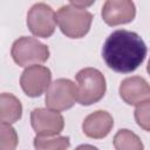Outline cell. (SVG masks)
Masks as SVG:
<instances>
[{
	"label": "cell",
	"instance_id": "obj_11",
	"mask_svg": "<svg viewBox=\"0 0 150 150\" xmlns=\"http://www.w3.org/2000/svg\"><path fill=\"white\" fill-rule=\"evenodd\" d=\"M114 127L112 116L105 110H96L89 114L82 123L83 134L93 139H102L109 135Z\"/></svg>",
	"mask_w": 150,
	"mask_h": 150
},
{
	"label": "cell",
	"instance_id": "obj_8",
	"mask_svg": "<svg viewBox=\"0 0 150 150\" xmlns=\"http://www.w3.org/2000/svg\"><path fill=\"white\" fill-rule=\"evenodd\" d=\"M30 124L38 136H56L64 128L63 116L50 108H35L30 112Z\"/></svg>",
	"mask_w": 150,
	"mask_h": 150
},
{
	"label": "cell",
	"instance_id": "obj_12",
	"mask_svg": "<svg viewBox=\"0 0 150 150\" xmlns=\"http://www.w3.org/2000/svg\"><path fill=\"white\" fill-rule=\"evenodd\" d=\"M22 116V104L20 100L11 93L0 94V122L13 124Z\"/></svg>",
	"mask_w": 150,
	"mask_h": 150
},
{
	"label": "cell",
	"instance_id": "obj_4",
	"mask_svg": "<svg viewBox=\"0 0 150 150\" xmlns=\"http://www.w3.org/2000/svg\"><path fill=\"white\" fill-rule=\"evenodd\" d=\"M11 55L18 66L28 67L46 62L49 59V48L35 38L21 36L13 42Z\"/></svg>",
	"mask_w": 150,
	"mask_h": 150
},
{
	"label": "cell",
	"instance_id": "obj_17",
	"mask_svg": "<svg viewBox=\"0 0 150 150\" xmlns=\"http://www.w3.org/2000/svg\"><path fill=\"white\" fill-rule=\"evenodd\" d=\"M69 2L75 6V7H79V8H87V7H90L95 0H69Z\"/></svg>",
	"mask_w": 150,
	"mask_h": 150
},
{
	"label": "cell",
	"instance_id": "obj_14",
	"mask_svg": "<svg viewBox=\"0 0 150 150\" xmlns=\"http://www.w3.org/2000/svg\"><path fill=\"white\" fill-rule=\"evenodd\" d=\"M68 136H38L34 138V148L38 150H63L69 148Z\"/></svg>",
	"mask_w": 150,
	"mask_h": 150
},
{
	"label": "cell",
	"instance_id": "obj_5",
	"mask_svg": "<svg viewBox=\"0 0 150 150\" xmlns=\"http://www.w3.org/2000/svg\"><path fill=\"white\" fill-rule=\"evenodd\" d=\"M77 101L76 84L69 79H57L46 89L45 102L50 109L63 111L70 109Z\"/></svg>",
	"mask_w": 150,
	"mask_h": 150
},
{
	"label": "cell",
	"instance_id": "obj_7",
	"mask_svg": "<svg viewBox=\"0 0 150 150\" xmlns=\"http://www.w3.org/2000/svg\"><path fill=\"white\" fill-rule=\"evenodd\" d=\"M52 81L49 68L40 64H32L25 68L20 76V86L28 97H39L48 88Z\"/></svg>",
	"mask_w": 150,
	"mask_h": 150
},
{
	"label": "cell",
	"instance_id": "obj_3",
	"mask_svg": "<svg viewBox=\"0 0 150 150\" xmlns=\"http://www.w3.org/2000/svg\"><path fill=\"white\" fill-rule=\"evenodd\" d=\"M77 102L81 105H91L103 98L107 90L104 75L96 68H83L76 74Z\"/></svg>",
	"mask_w": 150,
	"mask_h": 150
},
{
	"label": "cell",
	"instance_id": "obj_1",
	"mask_svg": "<svg viewBox=\"0 0 150 150\" xmlns=\"http://www.w3.org/2000/svg\"><path fill=\"white\" fill-rule=\"evenodd\" d=\"M146 45L135 32L117 29L104 41L102 57L105 64L116 73L135 71L145 60Z\"/></svg>",
	"mask_w": 150,
	"mask_h": 150
},
{
	"label": "cell",
	"instance_id": "obj_6",
	"mask_svg": "<svg viewBox=\"0 0 150 150\" xmlns=\"http://www.w3.org/2000/svg\"><path fill=\"white\" fill-rule=\"evenodd\" d=\"M27 27L36 38H50L56 28L55 12L45 2L34 4L27 13Z\"/></svg>",
	"mask_w": 150,
	"mask_h": 150
},
{
	"label": "cell",
	"instance_id": "obj_2",
	"mask_svg": "<svg viewBox=\"0 0 150 150\" xmlns=\"http://www.w3.org/2000/svg\"><path fill=\"white\" fill-rule=\"evenodd\" d=\"M55 15L60 30L70 39H81L87 35L93 22V14L90 12L70 5L60 7Z\"/></svg>",
	"mask_w": 150,
	"mask_h": 150
},
{
	"label": "cell",
	"instance_id": "obj_15",
	"mask_svg": "<svg viewBox=\"0 0 150 150\" xmlns=\"http://www.w3.org/2000/svg\"><path fill=\"white\" fill-rule=\"evenodd\" d=\"M19 137L16 130L9 123H0V150H14Z\"/></svg>",
	"mask_w": 150,
	"mask_h": 150
},
{
	"label": "cell",
	"instance_id": "obj_13",
	"mask_svg": "<svg viewBox=\"0 0 150 150\" xmlns=\"http://www.w3.org/2000/svg\"><path fill=\"white\" fill-rule=\"evenodd\" d=\"M114 146L117 150H142L141 138L128 129H120L114 136Z\"/></svg>",
	"mask_w": 150,
	"mask_h": 150
},
{
	"label": "cell",
	"instance_id": "obj_10",
	"mask_svg": "<svg viewBox=\"0 0 150 150\" xmlns=\"http://www.w3.org/2000/svg\"><path fill=\"white\" fill-rule=\"evenodd\" d=\"M121 98L129 105H138L150 100V87L145 79L130 76L124 79L118 88Z\"/></svg>",
	"mask_w": 150,
	"mask_h": 150
},
{
	"label": "cell",
	"instance_id": "obj_9",
	"mask_svg": "<svg viewBox=\"0 0 150 150\" xmlns=\"http://www.w3.org/2000/svg\"><path fill=\"white\" fill-rule=\"evenodd\" d=\"M101 14L108 26L124 25L135 19L136 6L132 0H105Z\"/></svg>",
	"mask_w": 150,
	"mask_h": 150
},
{
	"label": "cell",
	"instance_id": "obj_16",
	"mask_svg": "<svg viewBox=\"0 0 150 150\" xmlns=\"http://www.w3.org/2000/svg\"><path fill=\"white\" fill-rule=\"evenodd\" d=\"M149 111H150V100L145 101L141 104L137 105L135 110V120L137 124L144 129L145 131L150 130V117H149Z\"/></svg>",
	"mask_w": 150,
	"mask_h": 150
}]
</instances>
